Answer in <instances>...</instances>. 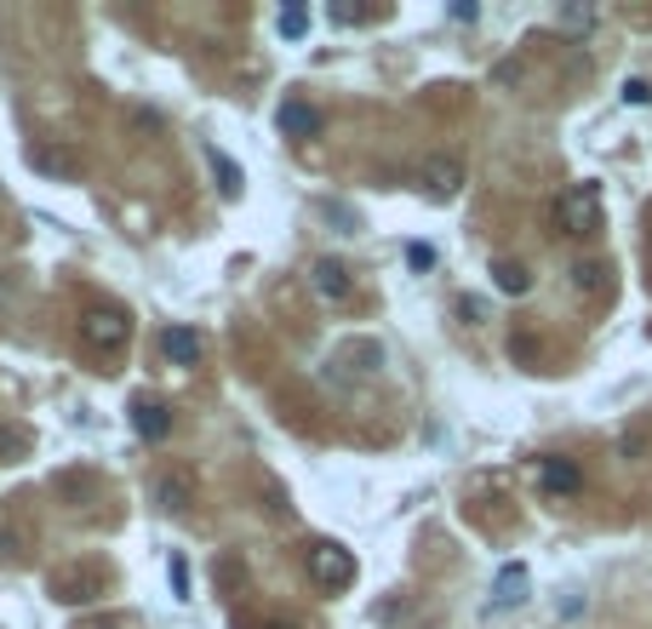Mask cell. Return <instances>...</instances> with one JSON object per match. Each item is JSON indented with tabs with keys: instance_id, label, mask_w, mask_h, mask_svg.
I'll list each match as a JSON object with an SVG mask.
<instances>
[{
	"instance_id": "obj_1",
	"label": "cell",
	"mask_w": 652,
	"mask_h": 629,
	"mask_svg": "<svg viewBox=\"0 0 652 629\" xmlns=\"http://www.w3.org/2000/svg\"><path fill=\"white\" fill-rule=\"evenodd\" d=\"M127 343H132V315H127V310L92 304V310L81 315V349H86L92 361H115Z\"/></svg>"
},
{
	"instance_id": "obj_2",
	"label": "cell",
	"mask_w": 652,
	"mask_h": 629,
	"mask_svg": "<svg viewBox=\"0 0 652 629\" xmlns=\"http://www.w3.org/2000/svg\"><path fill=\"white\" fill-rule=\"evenodd\" d=\"M304 567H310V584L326 590V595H338V590L356 584V556H349L344 544H333V538H315L304 549Z\"/></svg>"
},
{
	"instance_id": "obj_3",
	"label": "cell",
	"mask_w": 652,
	"mask_h": 629,
	"mask_svg": "<svg viewBox=\"0 0 652 629\" xmlns=\"http://www.w3.org/2000/svg\"><path fill=\"white\" fill-rule=\"evenodd\" d=\"M556 230L561 235H595L601 230V189L595 184H572L556 200Z\"/></svg>"
},
{
	"instance_id": "obj_4",
	"label": "cell",
	"mask_w": 652,
	"mask_h": 629,
	"mask_svg": "<svg viewBox=\"0 0 652 629\" xmlns=\"http://www.w3.org/2000/svg\"><path fill=\"white\" fill-rule=\"evenodd\" d=\"M458 184H464V166L453 155H435L430 166H423V195H430V200H453Z\"/></svg>"
},
{
	"instance_id": "obj_5",
	"label": "cell",
	"mask_w": 652,
	"mask_h": 629,
	"mask_svg": "<svg viewBox=\"0 0 652 629\" xmlns=\"http://www.w3.org/2000/svg\"><path fill=\"white\" fill-rule=\"evenodd\" d=\"M538 487L556 492V498H567V492L584 487V475H579V464H572V458H544V464H538Z\"/></svg>"
},
{
	"instance_id": "obj_6",
	"label": "cell",
	"mask_w": 652,
	"mask_h": 629,
	"mask_svg": "<svg viewBox=\"0 0 652 629\" xmlns=\"http://www.w3.org/2000/svg\"><path fill=\"white\" fill-rule=\"evenodd\" d=\"M155 498H161V510H189V503H195V475L189 469H166L161 475V481H155Z\"/></svg>"
},
{
	"instance_id": "obj_7",
	"label": "cell",
	"mask_w": 652,
	"mask_h": 629,
	"mask_svg": "<svg viewBox=\"0 0 652 629\" xmlns=\"http://www.w3.org/2000/svg\"><path fill=\"white\" fill-rule=\"evenodd\" d=\"M53 590H58V601H92L97 590H104V567H86V572H58L53 578Z\"/></svg>"
},
{
	"instance_id": "obj_8",
	"label": "cell",
	"mask_w": 652,
	"mask_h": 629,
	"mask_svg": "<svg viewBox=\"0 0 652 629\" xmlns=\"http://www.w3.org/2000/svg\"><path fill=\"white\" fill-rule=\"evenodd\" d=\"M132 423H138L143 441H166V435H172V412L161 407V400H149V395L132 407Z\"/></svg>"
},
{
	"instance_id": "obj_9",
	"label": "cell",
	"mask_w": 652,
	"mask_h": 629,
	"mask_svg": "<svg viewBox=\"0 0 652 629\" xmlns=\"http://www.w3.org/2000/svg\"><path fill=\"white\" fill-rule=\"evenodd\" d=\"M161 356L172 366H195L200 361V338L189 333V326H166V338H161Z\"/></svg>"
},
{
	"instance_id": "obj_10",
	"label": "cell",
	"mask_w": 652,
	"mask_h": 629,
	"mask_svg": "<svg viewBox=\"0 0 652 629\" xmlns=\"http://www.w3.org/2000/svg\"><path fill=\"white\" fill-rule=\"evenodd\" d=\"M315 126H321V109L315 104H304V97H287V104H281V132L287 138H310Z\"/></svg>"
},
{
	"instance_id": "obj_11",
	"label": "cell",
	"mask_w": 652,
	"mask_h": 629,
	"mask_svg": "<svg viewBox=\"0 0 652 629\" xmlns=\"http://www.w3.org/2000/svg\"><path fill=\"white\" fill-rule=\"evenodd\" d=\"M526 584H533V578H526V567L510 561L504 572H498V584H492V601H498V607H521V601H526Z\"/></svg>"
},
{
	"instance_id": "obj_12",
	"label": "cell",
	"mask_w": 652,
	"mask_h": 629,
	"mask_svg": "<svg viewBox=\"0 0 652 629\" xmlns=\"http://www.w3.org/2000/svg\"><path fill=\"white\" fill-rule=\"evenodd\" d=\"M315 292L333 298V304H338V298H349V269H344L338 258H321V264H315Z\"/></svg>"
},
{
	"instance_id": "obj_13",
	"label": "cell",
	"mask_w": 652,
	"mask_h": 629,
	"mask_svg": "<svg viewBox=\"0 0 652 629\" xmlns=\"http://www.w3.org/2000/svg\"><path fill=\"white\" fill-rule=\"evenodd\" d=\"M492 281H498V292H510V298H521L526 287H533V275H526L521 264H510V258H504V264H492Z\"/></svg>"
},
{
	"instance_id": "obj_14",
	"label": "cell",
	"mask_w": 652,
	"mask_h": 629,
	"mask_svg": "<svg viewBox=\"0 0 652 629\" xmlns=\"http://www.w3.org/2000/svg\"><path fill=\"white\" fill-rule=\"evenodd\" d=\"M207 161H212V172H218V178H223V195H241V166H235L230 155H223V149H218V143L207 149Z\"/></svg>"
},
{
	"instance_id": "obj_15",
	"label": "cell",
	"mask_w": 652,
	"mask_h": 629,
	"mask_svg": "<svg viewBox=\"0 0 652 629\" xmlns=\"http://www.w3.org/2000/svg\"><path fill=\"white\" fill-rule=\"evenodd\" d=\"M30 166L35 172H58V178H63V172H74V161L63 155V149H30Z\"/></svg>"
},
{
	"instance_id": "obj_16",
	"label": "cell",
	"mask_w": 652,
	"mask_h": 629,
	"mask_svg": "<svg viewBox=\"0 0 652 629\" xmlns=\"http://www.w3.org/2000/svg\"><path fill=\"white\" fill-rule=\"evenodd\" d=\"M572 287L595 298L601 287H607V264H579V269H572Z\"/></svg>"
},
{
	"instance_id": "obj_17",
	"label": "cell",
	"mask_w": 652,
	"mask_h": 629,
	"mask_svg": "<svg viewBox=\"0 0 652 629\" xmlns=\"http://www.w3.org/2000/svg\"><path fill=\"white\" fill-rule=\"evenodd\" d=\"M23 452H30V435H23V430H0V464H18Z\"/></svg>"
},
{
	"instance_id": "obj_18",
	"label": "cell",
	"mask_w": 652,
	"mask_h": 629,
	"mask_svg": "<svg viewBox=\"0 0 652 629\" xmlns=\"http://www.w3.org/2000/svg\"><path fill=\"white\" fill-rule=\"evenodd\" d=\"M304 30H310V12H298V7H287V12H281V35H287V40H298V35H304Z\"/></svg>"
},
{
	"instance_id": "obj_19",
	"label": "cell",
	"mask_w": 652,
	"mask_h": 629,
	"mask_svg": "<svg viewBox=\"0 0 652 629\" xmlns=\"http://www.w3.org/2000/svg\"><path fill=\"white\" fill-rule=\"evenodd\" d=\"M172 595H189V561L172 556Z\"/></svg>"
},
{
	"instance_id": "obj_20",
	"label": "cell",
	"mask_w": 652,
	"mask_h": 629,
	"mask_svg": "<svg viewBox=\"0 0 652 629\" xmlns=\"http://www.w3.org/2000/svg\"><path fill=\"white\" fill-rule=\"evenodd\" d=\"M561 23H567V30H590L595 12H590V7H567V12H561Z\"/></svg>"
},
{
	"instance_id": "obj_21",
	"label": "cell",
	"mask_w": 652,
	"mask_h": 629,
	"mask_svg": "<svg viewBox=\"0 0 652 629\" xmlns=\"http://www.w3.org/2000/svg\"><path fill=\"white\" fill-rule=\"evenodd\" d=\"M624 104H652V86L647 81H624Z\"/></svg>"
},
{
	"instance_id": "obj_22",
	"label": "cell",
	"mask_w": 652,
	"mask_h": 629,
	"mask_svg": "<svg viewBox=\"0 0 652 629\" xmlns=\"http://www.w3.org/2000/svg\"><path fill=\"white\" fill-rule=\"evenodd\" d=\"M407 258H412V269H430V264H435V252H430V246H412Z\"/></svg>"
},
{
	"instance_id": "obj_23",
	"label": "cell",
	"mask_w": 652,
	"mask_h": 629,
	"mask_svg": "<svg viewBox=\"0 0 652 629\" xmlns=\"http://www.w3.org/2000/svg\"><path fill=\"white\" fill-rule=\"evenodd\" d=\"M269 629H298V624H269Z\"/></svg>"
},
{
	"instance_id": "obj_24",
	"label": "cell",
	"mask_w": 652,
	"mask_h": 629,
	"mask_svg": "<svg viewBox=\"0 0 652 629\" xmlns=\"http://www.w3.org/2000/svg\"><path fill=\"white\" fill-rule=\"evenodd\" d=\"M647 252H652V241H647Z\"/></svg>"
}]
</instances>
